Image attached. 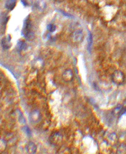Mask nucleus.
I'll list each match as a JSON object with an SVG mask.
<instances>
[{"instance_id": "obj_1", "label": "nucleus", "mask_w": 126, "mask_h": 154, "mask_svg": "<svg viewBox=\"0 0 126 154\" xmlns=\"http://www.w3.org/2000/svg\"><path fill=\"white\" fill-rule=\"evenodd\" d=\"M84 39V35H83V31L82 30H76L73 31L72 34V42L76 43V44H79Z\"/></svg>"}, {"instance_id": "obj_2", "label": "nucleus", "mask_w": 126, "mask_h": 154, "mask_svg": "<svg viewBox=\"0 0 126 154\" xmlns=\"http://www.w3.org/2000/svg\"><path fill=\"white\" fill-rule=\"evenodd\" d=\"M112 80L113 83L117 84H121L125 81V74L121 71H115L112 75Z\"/></svg>"}, {"instance_id": "obj_3", "label": "nucleus", "mask_w": 126, "mask_h": 154, "mask_svg": "<svg viewBox=\"0 0 126 154\" xmlns=\"http://www.w3.org/2000/svg\"><path fill=\"white\" fill-rule=\"evenodd\" d=\"M34 8L37 12L43 13L46 8V3L45 2V0H36L34 4Z\"/></svg>"}, {"instance_id": "obj_4", "label": "nucleus", "mask_w": 126, "mask_h": 154, "mask_svg": "<svg viewBox=\"0 0 126 154\" xmlns=\"http://www.w3.org/2000/svg\"><path fill=\"white\" fill-rule=\"evenodd\" d=\"M50 142H51L52 144H54V145H59V144H61L62 141V134L59 133V132H54V133L50 136Z\"/></svg>"}, {"instance_id": "obj_5", "label": "nucleus", "mask_w": 126, "mask_h": 154, "mask_svg": "<svg viewBox=\"0 0 126 154\" xmlns=\"http://www.w3.org/2000/svg\"><path fill=\"white\" fill-rule=\"evenodd\" d=\"M30 118L33 123H38L41 118V114L40 113V111L37 110H35L32 111L30 114Z\"/></svg>"}, {"instance_id": "obj_6", "label": "nucleus", "mask_w": 126, "mask_h": 154, "mask_svg": "<svg viewBox=\"0 0 126 154\" xmlns=\"http://www.w3.org/2000/svg\"><path fill=\"white\" fill-rule=\"evenodd\" d=\"M62 79L65 82H71L73 79V73L71 69H67L65 70L62 73Z\"/></svg>"}, {"instance_id": "obj_7", "label": "nucleus", "mask_w": 126, "mask_h": 154, "mask_svg": "<svg viewBox=\"0 0 126 154\" xmlns=\"http://www.w3.org/2000/svg\"><path fill=\"white\" fill-rule=\"evenodd\" d=\"M1 44H2V46L4 50H8V49L10 48V46H11V38H10V36L9 35L4 36L2 39Z\"/></svg>"}, {"instance_id": "obj_8", "label": "nucleus", "mask_w": 126, "mask_h": 154, "mask_svg": "<svg viewBox=\"0 0 126 154\" xmlns=\"http://www.w3.org/2000/svg\"><path fill=\"white\" fill-rule=\"evenodd\" d=\"M36 150H37V147H36V145L32 142V141H30L28 143V145L26 146V151L29 154H34L36 153Z\"/></svg>"}, {"instance_id": "obj_9", "label": "nucleus", "mask_w": 126, "mask_h": 154, "mask_svg": "<svg viewBox=\"0 0 126 154\" xmlns=\"http://www.w3.org/2000/svg\"><path fill=\"white\" fill-rule=\"evenodd\" d=\"M14 114H15V118L17 119V120L19 121V123L22 124V125H24V124H25V120L24 118V116H23V114L20 110H16V111L14 112Z\"/></svg>"}, {"instance_id": "obj_10", "label": "nucleus", "mask_w": 126, "mask_h": 154, "mask_svg": "<svg viewBox=\"0 0 126 154\" xmlns=\"http://www.w3.org/2000/svg\"><path fill=\"white\" fill-rule=\"evenodd\" d=\"M15 5H16V0H7L5 4V7L9 10H12L14 9Z\"/></svg>"}, {"instance_id": "obj_11", "label": "nucleus", "mask_w": 126, "mask_h": 154, "mask_svg": "<svg viewBox=\"0 0 126 154\" xmlns=\"http://www.w3.org/2000/svg\"><path fill=\"white\" fill-rule=\"evenodd\" d=\"M108 140L111 143H115L116 141H117V136H116V134L115 133H111V134H109L108 137Z\"/></svg>"}, {"instance_id": "obj_12", "label": "nucleus", "mask_w": 126, "mask_h": 154, "mask_svg": "<svg viewBox=\"0 0 126 154\" xmlns=\"http://www.w3.org/2000/svg\"><path fill=\"white\" fill-rule=\"evenodd\" d=\"M7 147V142L4 139H0V153H3Z\"/></svg>"}, {"instance_id": "obj_13", "label": "nucleus", "mask_w": 126, "mask_h": 154, "mask_svg": "<svg viewBox=\"0 0 126 154\" xmlns=\"http://www.w3.org/2000/svg\"><path fill=\"white\" fill-rule=\"evenodd\" d=\"M118 153L120 154H125L126 153V145L121 144L118 147Z\"/></svg>"}, {"instance_id": "obj_14", "label": "nucleus", "mask_w": 126, "mask_h": 154, "mask_svg": "<svg viewBox=\"0 0 126 154\" xmlns=\"http://www.w3.org/2000/svg\"><path fill=\"white\" fill-rule=\"evenodd\" d=\"M21 1L25 6H30L32 4V0H21Z\"/></svg>"}, {"instance_id": "obj_15", "label": "nucleus", "mask_w": 126, "mask_h": 154, "mask_svg": "<svg viewBox=\"0 0 126 154\" xmlns=\"http://www.w3.org/2000/svg\"><path fill=\"white\" fill-rule=\"evenodd\" d=\"M25 46H26V45H25V43H24V41H19V50L22 51L23 49L24 48Z\"/></svg>"}, {"instance_id": "obj_16", "label": "nucleus", "mask_w": 126, "mask_h": 154, "mask_svg": "<svg viewBox=\"0 0 126 154\" xmlns=\"http://www.w3.org/2000/svg\"><path fill=\"white\" fill-rule=\"evenodd\" d=\"M47 29L50 32H53V31H56V25H49L48 27H47Z\"/></svg>"}, {"instance_id": "obj_17", "label": "nucleus", "mask_w": 126, "mask_h": 154, "mask_svg": "<svg viewBox=\"0 0 126 154\" xmlns=\"http://www.w3.org/2000/svg\"><path fill=\"white\" fill-rule=\"evenodd\" d=\"M121 109H122V106L121 105L118 106L117 109H115V110H114V111H115V113H118L119 111H120V110H121Z\"/></svg>"}, {"instance_id": "obj_18", "label": "nucleus", "mask_w": 126, "mask_h": 154, "mask_svg": "<svg viewBox=\"0 0 126 154\" xmlns=\"http://www.w3.org/2000/svg\"><path fill=\"white\" fill-rule=\"evenodd\" d=\"M92 35H91V33L89 32V46H91V45H92Z\"/></svg>"}, {"instance_id": "obj_19", "label": "nucleus", "mask_w": 126, "mask_h": 154, "mask_svg": "<svg viewBox=\"0 0 126 154\" xmlns=\"http://www.w3.org/2000/svg\"><path fill=\"white\" fill-rule=\"evenodd\" d=\"M56 2H62V1H64V0H56Z\"/></svg>"}]
</instances>
